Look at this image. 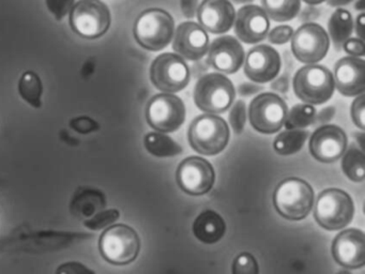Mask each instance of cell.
<instances>
[{
	"mask_svg": "<svg viewBox=\"0 0 365 274\" xmlns=\"http://www.w3.org/2000/svg\"><path fill=\"white\" fill-rule=\"evenodd\" d=\"M150 81L160 91L176 93L189 83V66L177 54H162L151 64Z\"/></svg>",
	"mask_w": 365,
	"mask_h": 274,
	"instance_id": "obj_9",
	"label": "cell"
},
{
	"mask_svg": "<svg viewBox=\"0 0 365 274\" xmlns=\"http://www.w3.org/2000/svg\"><path fill=\"white\" fill-rule=\"evenodd\" d=\"M346 53L351 57H362L365 54L364 42L359 38H349L343 44Z\"/></svg>",
	"mask_w": 365,
	"mask_h": 274,
	"instance_id": "obj_38",
	"label": "cell"
},
{
	"mask_svg": "<svg viewBox=\"0 0 365 274\" xmlns=\"http://www.w3.org/2000/svg\"><path fill=\"white\" fill-rule=\"evenodd\" d=\"M364 13H361V14L356 17V34H358L359 39H361V40H363V38H364Z\"/></svg>",
	"mask_w": 365,
	"mask_h": 274,
	"instance_id": "obj_42",
	"label": "cell"
},
{
	"mask_svg": "<svg viewBox=\"0 0 365 274\" xmlns=\"http://www.w3.org/2000/svg\"><path fill=\"white\" fill-rule=\"evenodd\" d=\"M281 66V57L277 49L262 44L250 49L243 71L245 76L254 83H264L277 76Z\"/></svg>",
	"mask_w": 365,
	"mask_h": 274,
	"instance_id": "obj_15",
	"label": "cell"
},
{
	"mask_svg": "<svg viewBox=\"0 0 365 274\" xmlns=\"http://www.w3.org/2000/svg\"><path fill=\"white\" fill-rule=\"evenodd\" d=\"M181 10L187 19H193L197 12V0H181Z\"/></svg>",
	"mask_w": 365,
	"mask_h": 274,
	"instance_id": "obj_39",
	"label": "cell"
},
{
	"mask_svg": "<svg viewBox=\"0 0 365 274\" xmlns=\"http://www.w3.org/2000/svg\"><path fill=\"white\" fill-rule=\"evenodd\" d=\"M352 0H329L328 4L331 6H341L350 4Z\"/></svg>",
	"mask_w": 365,
	"mask_h": 274,
	"instance_id": "obj_44",
	"label": "cell"
},
{
	"mask_svg": "<svg viewBox=\"0 0 365 274\" xmlns=\"http://www.w3.org/2000/svg\"><path fill=\"white\" fill-rule=\"evenodd\" d=\"M110 12L101 0H80L70 12L72 30L85 39L103 36L110 26Z\"/></svg>",
	"mask_w": 365,
	"mask_h": 274,
	"instance_id": "obj_8",
	"label": "cell"
},
{
	"mask_svg": "<svg viewBox=\"0 0 365 274\" xmlns=\"http://www.w3.org/2000/svg\"><path fill=\"white\" fill-rule=\"evenodd\" d=\"M73 4L74 0H46L48 10L57 21H61L72 10Z\"/></svg>",
	"mask_w": 365,
	"mask_h": 274,
	"instance_id": "obj_34",
	"label": "cell"
},
{
	"mask_svg": "<svg viewBox=\"0 0 365 274\" xmlns=\"http://www.w3.org/2000/svg\"><path fill=\"white\" fill-rule=\"evenodd\" d=\"M262 89H264V87L256 85V83H242L241 85H239L238 92L240 96H253V94H257L258 92L262 91Z\"/></svg>",
	"mask_w": 365,
	"mask_h": 274,
	"instance_id": "obj_40",
	"label": "cell"
},
{
	"mask_svg": "<svg viewBox=\"0 0 365 274\" xmlns=\"http://www.w3.org/2000/svg\"><path fill=\"white\" fill-rule=\"evenodd\" d=\"M230 1V0H228ZM235 4H250V2L254 1V0H232Z\"/></svg>",
	"mask_w": 365,
	"mask_h": 274,
	"instance_id": "obj_47",
	"label": "cell"
},
{
	"mask_svg": "<svg viewBox=\"0 0 365 274\" xmlns=\"http://www.w3.org/2000/svg\"><path fill=\"white\" fill-rule=\"evenodd\" d=\"M344 173L354 182H362L365 177V158L359 148L350 147L341 161Z\"/></svg>",
	"mask_w": 365,
	"mask_h": 274,
	"instance_id": "obj_28",
	"label": "cell"
},
{
	"mask_svg": "<svg viewBox=\"0 0 365 274\" xmlns=\"http://www.w3.org/2000/svg\"><path fill=\"white\" fill-rule=\"evenodd\" d=\"M334 86L345 96H356L365 90L364 60L358 57L341 58L335 64Z\"/></svg>",
	"mask_w": 365,
	"mask_h": 274,
	"instance_id": "obj_21",
	"label": "cell"
},
{
	"mask_svg": "<svg viewBox=\"0 0 365 274\" xmlns=\"http://www.w3.org/2000/svg\"><path fill=\"white\" fill-rule=\"evenodd\" d=\"M292 34H294V30L290 26H277L269 32L268 40L272 44H285L292 39Z\"/></svg>",
	"mask_w": 365,
	"mask_h": 274,
	"instance_id": "obj_37",
	"label": "cell"
},
{
	"mask_svg": "<svg viewBox=\"0 0 365 274\" xmlns=\"http://www.w3.org/2000/svg\"><path fill=\"white\" fill-rule=\"evenodd\" d=\"M334 107H326V108L322 109L318 115H316L315 120H317L318 123H324V122L330 121L333 116H334Z\"/></svg>",
	"mask_w": 365,
	"mask_h": 274,
	"instance_id": "obj_41",
	"label": "cell"
},
{
	"mask_svg": "<svg viewBox=\"0 0 365 274\" xmlns=\"http://www.w3.org/2000/svg\"><path fill=\"white\" fill-rule=\"evenodd\" d=\"M273 203L277 213L286 220H303L313 208V188L300 178H287L275 188Z\"/></svg>",
	"mask_w": 365,
	"mask_h": 274,
	"instance_id": "obj_2",
	"label": "cell"
},
{
	"mask_svg": "<svg viewBox=\"0 0 365 274\" xmlns=\"http://www.w3.org/2000/svg\"><path fill=\"white\" fill-rule=\"evenodd\" d=\"M209 66L225 74H234L245 62V51L234 36H223L212 41L208 47Z\"/></svg>",
	"mask_w": 365,
	"mask_h": 274,
	"instance_id": "obj_16",
	"label": "cell"
},
{
	"mask_svg": "<svg viewBox=\"0 0 365 274\" xmlns=\"http://www.w3.org/2000/svg\"><path fill=\"white\" fill-rule=\"evenodd\" d=\"M235 34L247 44L260 42L268 34L270 21L264 11L255 4L239 9L235 17Z\"/></svg>",
	"mask_w": 365,
	"mask_h": 274,
	"instance_id": "obj_19",
	"label": "cell"
},
{
	"mask_svg": "<svg viewBox=\"0 0 365 274\" xmlns=\"http://www.w3.org/2000/svg\"><path fill=\"white\" fill-rule=\"evenodd\" d=\"M181 190L192 196L207 194L215 184V173L211 163L200 156L185 158L176 171Z\"/></svg>",
	"mask_w": 365,
	"mask_h": 274,
	"instance_id": "obj_13",
	"label": "cell"
},
{
	"mask_svg": "<svg viewBox=\"0 0 365 274\" xmlns=\"http://www.w3.org/2000/svg\"><path fill=\"white\" fill-rule=\"evenodd\" d=\"M288 109L285 101L272 92L258 94L250 105V121L257 132L274 134L285 123Z\"/></svg>",
	"mask_w": 365,
	"mask_h": 274,
	"instance_id": "obj_10",
	"label": "cell"
},
{
	"mask_svg": "<svg viewBox=\"0 0 365 274\" xmlns=\"http://www.w3.org/2000/svg\"><path fill=\"white\" fill-rule=\"evenodd\" d=\"M303 1L309 4H319L322 2L326 1V0H303Z\"/></svg>",
	"mask_w": 365,
	"mask_h": 274,
	"instance_id": "obj_46",
	"label": "cell"
},
{
	"mask_svg": "<svg viewBox=\"0 0 365 274\" xmlns=\"http://www.w3.org/2000/svg\"><path fill=\"white\" fill-rule=\"evenodd\" d=\"M262 10L268 19L274 21H287L298 15L300 0H262Z\"/></svg>",
	"mask_w": 365,
	"mask_h": 274,
	"instance_id": "obj_25",
	"label": "cell"
},
{
	"mask_svg": "<svg viewBox=\"0 0 365 274\" xmlns=\"http://www.w3.org/2000/svg\"><path fill=\"white\" fill-rule=\"evenodd\" d=\"M230 122L236 134H241L247 122V105L242 100H238L230 109Z\"/></svg>",
	"mask_w": 365,
	"mask_h": 274,
	"instance_id": "obj_32",
	"label": "cell"
},
{
	"mask_svg": "<svg viewBox=\"0 0 365 274\" xmlns=\"http://www.w3.org/2000/svg\"><path fill=\"white\" fill-rule=\"evenodd\" d=\"M337 274H351V273H349V272L348 271H341V272H339V273Z\"/></svg>",
	"mask_w": 365,
	"mask_h": 274,
	"instance_id": "obj_48",
	"label": "cell"
},
{
	"mask_svg": "<svg viewBox=\"0 0 365 274\" xmlns=\"http://www.w3.org/2000/svg\"><path fill=\"white\" fill-rule=\"evenodd\" d=\"M347 136L339 126L328 124L318 128L309 141V151L322 163L336 162L345 153Z\"/></svg>",
	"mask_w": 365,
	"mask_h": 274,
	"instance_id": "obj_14",
	"label": "cell"
},
{
	"mask_svg": "<svg viewBox=\"0 0 365 274\" xmlns=\"http://www.w3.org/2000/svg\"><path fill=\"white\" fill-rule=\"evenodd\" d=\"M257 260L250 253H242L235 258L232 263V274H258Z\"/></svg>",
	"mask_w": 365,
	"mask_h": 274,
	"instance_id": "obj_31",
	"label": "cell"
},
{
	"mask_svg": "<svg viewBox=\"0 0 365 274\" xmlns=\"http://www.w3.org/2000/svg\"><path fill=\"white\" fill-rule=\"evenodd\" d=\"M149 126L160 133L178 130L185 120V106L179 96L172 93L155 94L146 108Z\"/></svg>",
	"mask_w": 365,
	"mask_h": 274,
	"instance_id": "obj_11",
	"label": "cell"
},
{
	"mask_svg": "<svg viewBox=\"0 0 365 274\" xmlns=\"http://www.w3.org/2000/svg\"><path fill=\"white\" fill-rule=\"evenodd\" d=\"M144 145L147 151L157 158H170L182 152V148L179 143L162 133H148L145 136Z\"/></svg>",
	"mask_w": 365,
	"mask_h": 274,
	"instance_id": "obj_24",
	"label": "cell"
},
{
	"mask_svg": "<svg viewBox=\"0 0 365 274\" xmlns=\"http://www.w3.org/2000/svg\"><path fill=\"white\" fill-rule=\"evenodd\" d=\"M56 274H97V272L80 261H67L58 265Z\"/></svg>",
	"mask_w": 365,
	"mask_h": 274,
	"instance_id": "obj_35",
	"label": "cell"
},
{
	"mask_svg": "<svg viewBox=\"0 0 365 274\" xmlns=\"http://www.w3.org/2000/svg\"><path fill=\"white\" fill-rule=\"evenodd\" d=\"M354 206L351 197L339 188L322 191L314 208V218L327 230H339L354 218Z\"/></svg>",
	"mask_w": 365,
	"mask_h": 274,
	"instance_id": "obj_6",
	"label": "cell"
},
{
	"mask_svg": "<svg viewBox=\"0 0 365 274\" xmlns=\"http://www.w3.org/2000/svg\"><path fill=\"white\" fill-rule=\"evenodd\" d=\"M120 218V212L117 209L104 210L95 214L93 218L86 220L84 222V226L91 230H100V229L106 228L110 226L113 223L118 220Z\"/></svg>",
	"mask_w": 365,
	"mask_h": 274,
	"instance_id": "obj_30",
	"label": "cell"
},
{
	"mask_svg": "<svg viewBox=\"0 0 365 274\" xmlns=\"http://www.w3.org/2000/svg\"><path fill=\"white\" fill-rule=\"evenodd\" d=\"M315 118L316 109L313 105L298 104L287 113L284 124L287 130H300L313 124Z\"/></svg>",
	"mask_w": 365,
	"mask_h": 274,
	"instance_id": "obj_29",
	"label": "cell"
},
{
	"mask_svg": "<svg viewBox=\"0 0 365 274\" xmlns=\"http://www.w3.org/2000/svg\"><path fill=\"white\" fill-rule=\"evenodd\" d=\"M230 134V128L223 118L206 113L192 121L187 137L190 145L197 153L217 156L225 149Z\"/></svg>",
	"mask_w": 365,
	"mask_h": 274,
	"instance_id": "obj_3",
	"label": "cell"
},
{
	"mask_svg": "<svg viewBox=\"0 0 365 274\" xmlns=\"http://www.w3.org/2000/svg\"><path fill=\"white\" fill-rule=\"evenodd\" d=\"M329 47L328 34L318 24H304L292 36V54L302 64H317L326 57Z\"/></svg>",
	"mask_w": 365,
	"mask_h": 274,
	"instance_id": "obj_12",
	"label": "cell"
},
{
	"mask_svg": "<svg viewBox=\"0 0 365 274\" xmlns=\"http://www.w3.org/2000/svg\"><path fill=\"white\" fill-rule=\"evenodd\" d=\"M175 21L172 15L163 9H147L138 15L134 24L136 42L147 51L165 49L174 36Z\"/></svg>",
	"mask_w": 365,
	"mask_h": 274,
	"instance_id": "obj_1",
	"label": "cell"
},
{
	"mask_svg": "<svg viewBox=\"0 0 365 274\" xmlns=\"http://www.w3.org/2000/svg\"><path fill=\"white\" fill-rule=\"evenodd\" d=\"M193 233L200 242L215 244L223 238L226 224L223 218L213 210H206L193 223Z\"/></svg>",
	"mask_w": 365,
	"mask_h": 274,
	"instance_id": "obj_22",
	"label": "cell"
},
{
	"mask_svg": "<svg viewBox=\"0 0 365 274\" xmlns=\"http://www.w3.org/2000/svg\"><path fill=\"white\" fill-rule=\"evenodd\" d=\"M194 102L207 113H225L236 96L234 83L221 73H209L200 77L194 88Z\"/></svg>",
	"mask_w": 365,
	"mask_h": 274,
	"instance_id": "obj_5",
	"label": "cell"
},
{
	"mask_svg": "<svg viewBox=\"0 0 365 274\" xmlns=\"http://www.w3.org/2000/svg\"><path fill=\"white\" fill-rule=\"evenodd\" d=\"M209 36L206 30L194 23L185 21L177 27L173 49L183 59L200 60L208 51Z\"/></svg>",
	"mask_w": 365,
	"mask_h": 274,
	"instance_id": "obj_18",
	"label": "cell"
},
{
	"mask_svg": "<svg viewBox=\"0 0 365 274\" xmlns=\"http://www.w3.org/2000/svg\"><path fill=\"white\" fill-rule=\"evenodd\" d=\"M334 88L332 73L326 66L307 64L294 74V93L305 104L326 103L332 98Z\"/></svg>",
	"mask_w": 365,
	"mask_h": 274,
	"instance_id": "obj_7",
	"label": "cell"
},
{
	"mask_svg": "<svg viewBox=\"0 0 365 274\" xmlns=\"http://www.w3.org/2000/svg\"><path fill=\"white\" fill-rule=\"evenodd\" d=\"M328 27L333 45L335 49L339 51L345 41L350 38L354 30L351 14L344 9H337L331 15Z\"/></svg>",
	"mask_w": 365,
	"mask_h": 274,
	"instance_id": "obj_23",
	"label": "cell"
},
{
	"mask_svg": "<svg viewBox=\"0 0 365 274\" xmlns=\"http://www.w3.org/2000/svg\"><path fill=\"white\" fill-rule=\"evenodd\" d=\"M334 260L348 269H360L365 263V237L360 229L350 228L341 231L332 244Z\"/></svg>",
	"mask_w": 365,
	"mask_h": 274,
	"instance_id": "obj_17",
	"label": "cell"
},
{
	"mask_svg": "<svg viewBox=\"0 0 365 274\" xmlns=\"http://www.w3.org/2000/svg\"><path fill=\"white\" fill-rule=\"evenodd\" d=\"M99 250L103 259L112 265H129L140 254V237L128 225H113L100 235Z\"/></svg>",
	"mask_w": 365,
	"mask_h": 274,
	"instance_id": "obj_4",
	"label": "cell"
},
{
	"mask_svg": "<svg viewBox=\"0 0 365 274\" xmlns=\"http://www.w3.org/2000/svg\"><path fill=\"white\" fill-rule=\"evenodd\" d=\"M196 14L200 25L206 31L222 34L234 25L236 11L228 0H202Z\"/></svg>",
	"mask_w": 365,
	"mask_h": 274,
	"instance_id": "obj_20",
	"label": "cell"
},
{
	"mask_svg": "<svg viewBox=\"0 0 365 274\" xmlns=\"http://www.w3.org/2000/svg\"><path fill=\"white\" fill-rule=\"evenodd\" d=\"M70 126L81 134H89V133L97 132L100 130L99 122L96 121L93 118L87 117V116L73 118L70 121Z\"/></svg>",
	"mask_w": 365,
	"mask_h": 274,
	"instance_id": "obj_33",
	"label": "cell"
},
{
	"mask_svg": "<svg viewBox=\"0 0 365 274\" xmlns=\"http://www.w3.org/2000/svg\"><path fill=\"white\" fill-rule=\"evenodd\" d=\"M309 137L304 130H287L277 135L273 143L275 151L281 156H292L300 151Z\"/></svg>",
	"mask_w": 365,
	"mask_h": 274,
	"instance_id": "obj_27",
	"label": "cell"
},
{
	"mask_svg": "<svg viewBox=\"0 0 365 274\" xmlns=\"http://www.w3.org/2000/svg\"><path fill=\"white\" fill-rule=\"evenodd\" d=\"M351 117L354 123L361 130L365 128V98L364 94H359L351 105Z\"/></svg>",
	"mask_w": 365,
	"mask_h": 274,
	"instance_id": "obj_36",
	"label": "cell"
},
{
	"mask_svg": "<svg viewBox=\"0 0 365 274\" xmlns=\"http://www.w3.org/2000/svg\"><path fill=\"white\" fill-rule=\"evenodd\" d=\"M19 92L23 100L26 101L31 106L35 108H40L42 106L43 86L37 73L27 71L23 74L19 83Z\"/></svg>",
	"mask_w": 365,
	"mask_h": 274,
	"instance_id": "obj_26",
	"label": "cell"
},
{
	"mask_svg": "<svg viewBox=\"0 0 365 274\" xmlns=\"http://www.w3.org/2000/svg\"><path fill=\"white\" fill-rule=\"evenodd\" d=\"M356 9L359 11H363L365 9V0H358L356 4Z\"/></svg>",
	"mask_w": 365,
	"mask_h": 274,
	"instance_id": "obj_45",
	"label": "cell"
},
{
	"mask_svg": "<svg viewBox=\"0 0 365 274\" xmlns=\"http://www.w3.org/2000/svg\"><path fill=\"white\" fill-rule=\"evenodd\" d=\"M272 88L279 92L287 91L288 81L287 78H286V76L281 77V78L274 81V83H272Z\"/></svg>",
	"mask_w": 365,
	"mask_h": 274,
	"instance_id": "obj_43",
	"label": "cell"
}]
</instances>
